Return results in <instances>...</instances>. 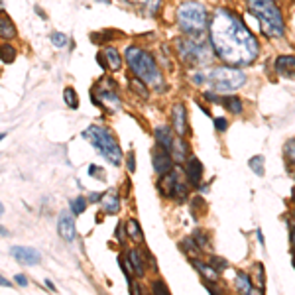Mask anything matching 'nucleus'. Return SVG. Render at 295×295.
I'll use <instances>...</instances> for the list:
<instances>
[{"label": "nucleus", "mask_w": 295, "mask_h": 295, "mask_svg": "<svg viewBox=\"0 0 295 295\" xmlns=\"http://www.w3.org/2000/svg\"><path fill=\"white\" fill-rule=\"evenodd\" d=\"M126 234L134 240V242H138V244H142L144 242V232H142V226H140V222L136 221V219H130V221H126Z\"/></svg>", "instance_id": "nucleus-20"}, {"label": "nucleus", "mask_w": 295, "mask_h": 295, "mask_svg": "<svg viewBox=\"0 0 295 295\" xmlns=\"http://www.w3.org/2000/svg\"><path fill=\"white\" fill-rule=\"evenodd\" d=\"M205 79L213 85V89L217 93H232L246 83V75L232 65L215 67V69H211V73L205 75Z\"/></svg>", "instance_id": "nucleus-6"}, {"label": "nucleus", "mask_w": 295, "mask_h": 295, "mask_svg": "<svg viewBox=\"0 0 295 295\" xmlns=\"http://www.w3.org/2000/svg\"><path fill=\"white\" fill-rule=\"evenodd\" d=\"M250 167L256 175H264V155H256V157H250Z\"/></svg>", "instance_id": "nucleus-31"}, {"label": "nucleus", "mask_w": 295, "mask_h": 295, "mask_svg": "<svg viewBox=\"0 0 295 295\" xmlns=\"http://www.w3.org/2000/svg\"><path fill=\"white\" fill-rule=\"evenodd\" d=\"M2 215H4V205L0 203V217H2Z\"/></svg>", "instance_id": "nucleus-53"}, {"label": "nucleus", "mask_w": 295, "mask_h": 295, "mask_svg": "<svg viewBox=\"0 0 295 295\" xmlns=\"http://www.w3.org/2000/svg\"><path fill=\"white\" fill-rule=\"evenodd\" d=\"M57 230H59V236L67 242H73L75 236H77V230H75V217L67 211H63L57 219Z\"/></svg>", "instance_id": "nucleus-9"}, {"label": "nucleus", "mask_w": 295, "mask_h": 295, "mask_svg": "<svg viewBox=\"0 0 295 295\" xmlns=\"http://www.w3.org/2000/svg\"><path fill=\"white\" fill-rule=\"evenodd\" d=\"M12 38H16V26L6 14H0V40L8 42Z\"/></svg>", "instance_id": "nucleus-18"}, {"label": "nucleus", "mask_w": 295, "mask_h": 295, "mask_svg": "<svg viewBox=\"0 0 295 295\" xmlns=\"http://www.w3.org/2000/svg\"><path fill=\"white\" fill-rule=\"evenodd\" d=\"M97 61L100 63L102 71H108V65H106V61H104V57H102V55H97Z\"/></svg>", "instance_id": "nucleus-46"}, {"label": "nucleus", "mask_w": 295, "mask_h": 295, "mask_svg": "<svg viewBox=\"0 0 295 295\" xmlns=\"http://www.w3.org/2000/svg\"><path fill=\"white\" fill-rule=\"evenodd\" d=\"M294 149H295V140L290 138L288 144H286V155L290 157V165H294Z\"/></svg>", "instance_id": "nucleus-36"}, {"label": "nucleus", "mask_w": 295, "mask_h": 295, "mask_svg": "<svg viewBox=\"0 0 295 295\" xmlns=\"http://www.w3.org/2000/svg\"><path fill=\"white\" fill-rule=\"evenodd\" d=\"M118 262H120V268H122V272H124V274L128 276V282H130V274H132V268H128V264H126V260H124L122 256L118 258Z\"/></svg>", "instance_id": "nucleus-41"}, {"label": "nucleus", "mask_w": 295, "mask_h": 295, "mask_svg": "<svg viewBox=\"0 0 295 295\" xmlns=\"http://www.w3.org/2000/svg\"><path fill=\"white\" fill-rule=\"evenodd\" d=\"M256 236H258V242H260V246L266 244V242H264V234H262V230H260V228L256 230Z\"/></svg>", "instance_id": "nucleus-48"}, {"label": "nucleus", "mask_w": 295, "mask_h": 295, "mask_svg": "<svg viewBox=\"0 0 295 295\" xmlns=\"http://www.w3.org/2000/svg\"><path fill=\"white\" fill-rule=\"evenodd\" d=\"M171 149H173V155H175V159H177V161H183V159H187V157H189V146H187V142H185V138H183V136L173 138Z\"/></svg>", "instance_id": "nucleus-19"}, {"label": "nucleus", "mask_w": 295, "mask_h": 295, "mask_svg": "<svg viewBox=\"0 0 295 295\" xmlns=\"http://www.w3.org/2000/svg\"><path fill=\"white\" fill-rule=\"evenodd\" d=\"M294 71H295V59L294 55H280L276 59V73L280 77H290L294 79Z\"/></svg>", "instance_id": "nucleus-14"}, {"label": "nucleus", "mask_w": 295, "mask_h": 295, "mask_svg": "<svg viewBox=\"0 0 295 295\" xmlns=\"http://www.w3.org/2000/svg\"><path fill=\"white\" fill-rule=\"evenodd\" d=\"M10 254L20 264H26V266H34V264H40L42 262V254L36 248H30V246H12Z\"/></svg>", "instance_id": "nucleus-10"}, {"label": "nucleus", "mask_w": 295, "mask_h": 295, "mask_svg": "<svg viewBox=\"0 0 295 295\" xmlns=\"http://www.w3.org/2000/svg\"><path fill=\"white\" fill-rule=\"evenodd\" d=\"M193 264H195V268L205 276V278H209L211 282H219V270L217 268H213L211 264H205V262H201L199 258L193 260Z\"/></svg>", "instance_id": "nucleus-23"}, {"label": "nucleus", "mask_w": 295, "mask_h": 295, "mask_svg": "<svg viewBox=\"0 0 295 295\" xmlns=\"http://www.w3.org/2000/svg\"><path fill=\"white\" fill-rule=\"evenodd\" d=\"M16 48H12L8 42H4V44H0V59L4 61V63H12L14 59H16Z\"/></svg>", "instance_id": "nucleus-26"}, {"label": "nucleus", "mask_w": 295, "mask_h": 295, "mask_svg": "<svg viewBox=\"0 0 295 295\" xmlns=\"http://www.w3.org/2000/svg\"><path fill=\"white\" fill-rule=\"evenodd\" d=\"M181 250L189 256V258H197V254H199V246H197V242L193 240V236H189V238H183L181 240Z\"/></svg>", "instance_id": "nucleus-27"}, {"label": "nucleus", "mask_w": 295, "mask_h": 295, "mask_svg": "<svg viewBox=\"0 0 295 295\" xmlns=\"http://www.w3.org/2000/svg\"><path fill=\"white\" fill-rule=\"evenodd\" d=\"M248 10L260 20L266 38H282L286 34L284 16L274 0H246Z\"/></svg>", "instance_id": "nucleus-2"}, {"label": "nucleus", "mask_w": 295, "mask_h": 295, "mask_svg": "<svg viewBox=\"0 0 295 295\" xmlns=\"http://www.w3.org/2000/svg\"><path fill=\"white\" fill-rule=\"evenodd\" d=\"M256 270H258V276H256V282H258V290L260 292H266V272H264V264H256Z\"/></svg>", "instance_id": "nucleus-33"}, {"label": "nucleus", "mask_w": 295, "mask_h": 295, "mask_svg": "<svg viewBox=\"0 0 295 295\" xmlns=\"http://www.w3.org/2000/svg\"><path fill=\"white\" fill-rule=\"evenodd\" d=\"M171 120H173V128L177 130V136H185L189 132V124H187V110L181 102H175L171 108Z\"/></svg>", "instance_id": "nucleus-11"}, {"label": "nucleus", "mask_w": 295, "mask_h": 295, "mask_svg": "<svg viewBox=\"0 0 295 295\" xmlns=\"http://www.w3.org/2000/svg\"><path fill=\"white\" fill-rule=\"evenodd\" d=\"M4 138H6V132H0V142H2Z\"/></svg>", "instance_id": "nucleus-52"}, {"label": "nucleus", "mask_w": 295, "mask_h": 295, "mask_svg": "<svg viewBox=\"0 0 295 295\" xmlns=\"http://www.w3.org/2000/svg\"><path fill=\"white\" fill-rule=\"evenodd\" d=\"M63 98H65V102H67V106L69 108H79V97H77V93H75V89L73 87H67L65 91H63Z\"/></svg>", "instance_id": "nucleus-30"}, {"label": "nucleus", "mask_w": 295, "mask_h": 295, "mask_svg": "<svg viewBox=\"0 0 295 295\" xmlns=\"http://www.w3.org/2000/svg\"><path fill=\"white\" fill-rule=\"evenodd\" d=\"M221 104H224V108H228L232 114H240L242 112V100L238 97H224L221 100Z\"/></svg>", "instance_id": "nucleus-25"}, {"label": "nucleus", "mask_w": 295, "mask_h": 295, "mask_svg": "<svg viewBox=\"0 0 295 295\" xmlns=\"http://www.w3.org/2000/svg\"><path fill=\"white\" fill-rule=\"evenodd\" d=\"M236 290L240 292V294H246L250 295L254 292V286H252V278L244 274V272H238L236 274Z\"/></svg>", "instance_id": "nucleus-24"}, {"label": "nucleus", "mask_w": 295, "mask_h": 295, "mask_svg": "<svg viewBox=\"0 0 295 295\" xmlns=\"http://www.w3.org/2000/svg\"><path fill=\"white\" fill-rule=\"evenodd\" d=\"M215 128H217V132H224L228 128L226 118H215Z\"/></svg>", "instance_id": "nucleus-40"}, {"label": "nucleus", "mask_w": 295, "mask_h": 295, "mask_svg": "<svg viewBox=\"0 0 295 295\" xmlns=\"http://www.w3.org/2000/svg\"><path fill=\"white\" fill-rule=\"evenodd\" d=\"M83 138L89 140L93 146L100 151V155L112 163V165H120L122 163V149L118 146V142L114 140L112 132L108 128H102V126H89L85 132H83Z\"/></svg>", "instance_id": "nucleus-4"}, {"label": "nucleus", "mask_w": 295, "mask_h": 295, "mask_svg": "<svg viewBox=\"0 0 295 295\" xmlns=\"http://www.w3.org/2000/svg\"><path fill=\"white\" fill-rule=\"evenodd\" d=\"M155 142H157V146L161 148V149H167V151H171V144H173V132H171V128L169 126H157L155 128Z\"/></svg>", "instance_id": "nucleus-15"}, {"label": "nucleus", "mask_w": 295, "mask_h": 295, "mask_svg": "<svg viewBox=\"0 0 295 295\" xmlns=\"http://www.w3.org/2000/svg\"><path fill=\"white\" fill-rule=\"evenodd\" d=\"M89 173H91L93 177H97V175L102 177V173H100V169H97V165H89Z\"/></svg>", "instance_id": "nucleus-45"}, {"label": "nucleus", "mask_w": 295, "mask_h": 295, "mask_svg": "<svg viewBox=\"0 0 295 295\" xmlns=\"http://www.w3.org/2000/svg\"><path fill=\"white\" fill-rule=\"evenodd\" d=\"M126 165H128V171H130V173L136 171V155H134V151L128 153V157H126Z\"/></svg>", "instance_id": "nucleus-39"}, {"label": "nucleus", "mask_w": 295, "mask_h": 295, "mask_svg": "<svg viewBox=\"0 0 295 295\" xmlns=\"http://www.w3.org/2000/svg\"><path fill=\"white\" fill-rule=\"evenodd\" d=\"M46 288H48V290H51V292H55V286L51 284V280H46Z\"/></svg>", "instance_id": "nucleus-50"}, {"label": "nucleus", "mask_w": 295, "mask_h": 295, "mask_svg": "<svg viewBox=\"0 0 295 295\" xmlns=\"http://www.w3.org/2000/svg\"><path fill=\"white\" fill-rule=\"evenodd\" d=\"M49 40H51V44L55 46V48H63L69 40H67V36L65 34H59V32H53L51 36H49Z\"/></svg>", "instance_id": "nucleus-34"}, {"label": "nucleus", "mask_w": 295, "mask_h": 295, "mask_svg": "<svg viewBox=\"0 0 295 295\" xmlns=\"http://www.w3.org/2000/svg\"><path fill=\"white\" fill-rule=\"evenodd\" d=\"M132 2H146V0H132Z\"/></svg>", "instance_id": "nucleus-55"}, {"label": "nucleus", "mask_w": 295, "mask_h": 295, "mask_svg": "<svg viewBox=\"0 0 295 295\" xmlns=\"http://www.w3.org/2000/svg\"><path fill=\"white\" fill-rule=\"evenodd\" d=\"M0 286H4V288H10V286H12V284H10V282H8V280H4V278H2V276H0Z\"/></svg>", "instance_id": "nucleus-49"}, {"label": "nucleus", "mask_w": 295, "mask_h": 295, "mask_svg": "<svg viewBox=\"0 0 295 295\" xmlns=\"http://www.w3.org/2000/svg\"><path fill=\"white\" fill-rule=\"evenodd\" d=\"M126 256H128V262H130V266H132V272H134L138 278H144V274H146V266H144V258H142L140 250L132 248V250H128Z\"/></svg>", "instance_id": "nucleus-17"}, {"label": "nucleus", "mask_w": 295, "mask_h": 295, "mask_svg": "<svg viewBox=\"0 0 295 295\" xmlns=\"http://www.w3.org/2000/svg\"><path fill=\"white\" fill-rule=\"evenodd\" d=\"M116 238H118V242H124V224H122V222H120L118 228H116Z\"/></svg>", "instance_id": "nucleus-43"}, {"label": "nucleus", "mask_w": 295, "mask_h": 295, "mask_svg": "<svg viewBox=\"0 0 295 295\" xmlns=\"http://www.w3.org/2000/svg\"><path fill=\"white\" fill-rule=\"evenodd\" d=\"M130 87L134 89V93H136V95H140L142 98L149 97V91H148L146 83H144L142 79H138V77H132V79H130Z\"/></svg>", "instance_id": "nucleus-29"}, {"label": "nucleus", "mask_w": 295, "mask_h": 295, "mask_svg": "<svg viewBox=\"0 0 295 295\" xmlns=\"http://www.w3.org/2000/svg\"><path fill=\"white\" fill-rule=\"evenodd\" d=\"M185 175H187V181H189L193 187H199V185H201V179H203V163H201L197 157H187Z\"/></svg>", "instance_id": "nucleus-13"}, {"label": "nucleus", "mask_w": 295, "mask_h": 295, "mask_svg": "<svg viewBox=\"0 0 295 295\" xmlns=\"http://www.w3.org/2000/svg\"><path fill=\"white\" fill-rule=\"evenodd\" d=\"M175 183H177V175H175L173 169H171V171H167V173H161V177H159V181H157V187H159L161 195L167 197V199H171V193H173Z\"/></svg>", "instance_id": "nucleus-16"}, {"label": "nucleus", "mask_w": 295, "mask_h": 295, "mask_svg": "<svg viewBox=\"0 0 295 295\" xmlns=\"http://www.w3.org/2000/svg\"><path fill=\"white\" fill-rule=\"evenodd\" d=\"M151 159H153V169H155V173H167V171H171L173 169V159H171V155H169V151L167 149H155L153 153H151Z\"/></svg>", "instance_id": "nucleus-12"}, {"label": "nucleus", "mask_w": 295, "mask_h": 295, "mask_svg": "<svg viewBox=\"0 0 295 295\" xmlns=\"http://www.w3.org/2000/svg\"><path fill=\"white\" fill-rule=\"evenodd\" d=\"M151 290H153V294H163V295H167L169 294V290L159 282V280H155L153 282V286H151Z\"/></svg>", "instance_id": "nucleus-38"}, {"label": "nucleus", "mask_w": 295, "mask_h": 295, "mask_svg": "<svg viewBox=\"0 0 295 295\" xmlns=\"http://www.w3.org/2000/svg\"><path fill=\"white\" fill-rule=\"evenodd\" d=\"M100 203H102L104 215H116L120 211V199H118V195H102Z\"/></svg>", "instance_id": "nucleus-21"}, {"label": "nucleus", "mask_w": 295, "mask_h": 295, "mask_svg": "<svg viewBox=\"0 0 295 295\" xmlns=\"http://www.w3.org/2000/svg\"><path fill=\"white\" fill-rule=\"evenodd\" d=\"M177 22L185 34L201 36V34H205V30L209 26V16H207V10L203 4L189 0L177 8Z\"/></svg>", "instance_id": "nucleus-5"}, {"label": "nucleus", "mask_w": 295, "mask_h": 295, "mask_svg": "<svg viewBox=\"0 0 295 295\" xmlns=\"http://www.w3.org/2000/svg\"><path fill=\"white\" fill-rule=\"evenodd\" d=\"M171 199H175V201H179V203H183V201L189 199V189H187V185H185V183H179V179H177V183H175V187H173Z\"/></svg>", "instance_id": "nucleus-28"}, {"label": "nucleus", "mask_w": 295, "mask_h": 295, "mask_svg": "<svg viewBox=\"0 0 295 295\" xmlns=\"http://www.w3.org/2000/svg\"><path fill=\"white\" fill-rule=\"evenodd\" d=\"M211 44L219 59L232 67L250 65L258 55V42L248 30L242 18L230 10L219 8L213 14L211 26Z\"/></svg>", "instance_id": "nucleus-1"}, {"label": "nucleus", "mask_w": 295, "mask_h": 295, "mask_svg": "<svg viewBox=\"0 0 295 295\" xmlns=\"http://www.w3.org/2000/svg\"><path fill=\"white\" fill-rule=\"evenodd\" d=\"M2 8H4V4H2V0H0V12H2Z\"/></svg>", "instance_id": "nucleus-54"}, {"label": "nucleus", "mask_w": 295, "mask_h": 295, "mask_svg": "<svg viewBox=\"0 0 295 295\" xmlns=\"http://www.w3.org/2000/svg\"><path fill=\"white\" fill-rule=\"evenodd\" d=\"M8 234H10V232H8L4 226H0V236H8Z\"/></svg>", "instance_id": "nucleus-51"}, {"label": "nucleus", "mask_w": 295, "mask_h": 295, "mask_svg": "<svg viewBox=\"0 0 295 295\" xmlns=\"http://www.w3.org/2000/svg\"><path fill=\"white\" fill-rule=\"evenodd\" d=\"M193 240L197 242L199 248H205V246H207V236H205L201 230H195V232H193Z\"/></svg>", "instance_id": "nucleus-37"}, {"label": "nucleus", "mask_w": 295, "mask_h": 295, "mask_svg": "<svg viewBox=\"0 0 295 295\" xmlns=\"http://www.w3.org/2000/svg\"><path fill=\"white\" fill-rule=\"evenodd\" d=\"M14 282H16V286H20V288H26V286H28V278H26L24 274L14 276Z\"/></svg>", "instance_id": "nucleus-42"}, {"label": "nucleus", "mask_w": 295, "mask_h": 295, "mask_svg": "<svg viewBox=\"0 0 295 295\" xmlns=\"http://www.w3.org/2000/svg\"><path fill=\"white\" fill-rule=\"evenodd\" d=\"M102 195H104V193H91V195H89V201H93V203H98V201L102 199Z\"/></svg>", "instance_id": "nucleus-47"}, {"label": "nucleus", "mask_w": 295, "mask_h": 295, "mask_svg": "<svg viewBox=\"0 0 295 295\" xmlns=\"http://www.w3.org/2000/svg\"><path fill=\"white\" fill-rule=\"evenodd\" d=\"M209 264H211L213 268H217V270H226V268H228V262H226L224 258H217V256H213Z\"/></svg>", "instance_id": "nucleus-35"}, {"label": "nucleus", "mask_w": 295, "mask_h": 295, "mask_svg": "<svg viewBox=\"0 0 295 295\" xmlns=\"http://www.w3.org/2000/svg\"><path fill=\"white\" fill-rule=\"evenodd\" d=\"M85 209H87V199H85V197H77V199L71 201V211H73L75 215H83Z\"/></svg>", "instance_id": "nucleus-32"}, {"label": "nucleus", "mask_w": 295, "mask_h": 295, "mask_svg": "<svg viewBox=\"0 0 295 295\" xmlns=\"http://www.w3.org/2000/svg\"><path fill=\"white\" fill-rule=\"evenodd\" d=\"M95 91H98L97 106L98 104L108 106L110 112H116L120 108V98H118V93H116V83L110 77H104L100 83H97Z\"/></svg>", "instance_id": "nucleus-8"}, {"label": "nucleus", "mask_w": 295, "mask_h": 295, "mask_svg": "<svg viewBox=\"0 0 295 295\" xmlns=\"http://www.w3.org/2000/svg\"><path fill=\"white\" fill-rule=\"evenodd\" d=\"M124 57H126L130 69L134 71V77L142 79L146 85H153V87H157V91H161L159 89V87H163L161 73L157 69L155 59L148 51L136 48V46H130V48H126V51H124Z\"/></svg>", "instance_id": "nucleus-3"}, {"label": "nucleus", "mask_w": 295, "mask_h": 295, "mask_svg": "<svg viewBox=\"0 0 295 295\" xmlns=\"http://www.w3.org/2000/svg\"><path fill=\"white\" fill-rule=\"evenodd\" d=\"M179 55L187 63H205L207 61V44L205 40H177Z\"/></svg>", "instance_id": "nucleus-7"}, {"label": "nucleus", "mask_w": 295, "mask_h": 295, "mask_svg": "<svg viewBox=\"0 0 295 295\" xmlns=\"http://www.w3.org/2000/svg\"><path fill=\"white\" fill-rule=\"evenodd\" d=\"M102 57L108 61V63H106V65H108V69H112V71H118V69L122 67V57H120V53H118V51H116L114 48H106V49H104Z\"/></svg>", "instance_id": "nucleus-22"}, {"label": "nucleus", "mask_w": 295, "mask_h": 295, "mask_svg": "<svg viewBox=\"0 0 295 295\" xmlns=\"http://www.w3.org/2000/svg\"><path fill=\"white\" fill-rule=\"evenodd\" d=\"M205 98H207V100H213V102H217V104H221V100H222V98L219 97V95H215V93H205Z\"/></svg>", "instance_id": "nucleus-44"}]
</instances>
